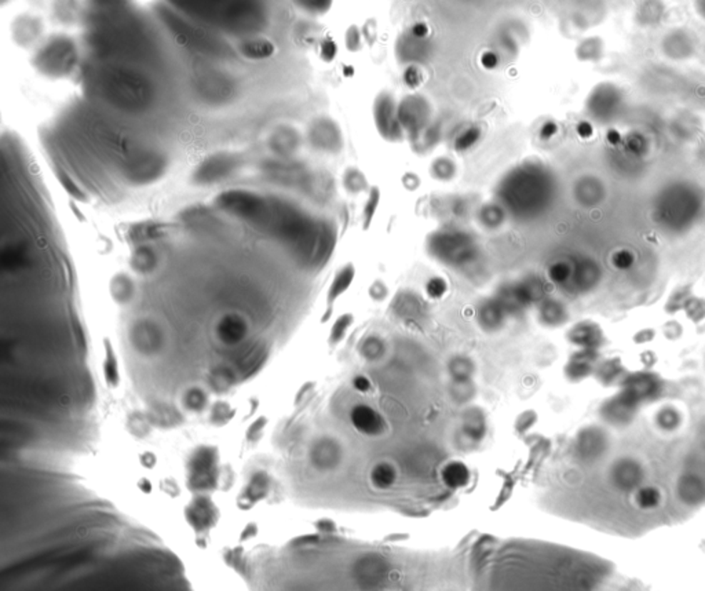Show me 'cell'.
Masks as SVG:
<instances>
[{"mask_svg": "<svg viewBox=\"0 0 705 591\" xmlns=\"http://www.w3.org/2000/svg\"><path fill=\"white\" fill-rule=\"evenodd\" d=\"M1 411L36 422L80 418L96 390L68 251L50 198L1 204Z\"/></svg>", "mask_w": 705, "mask_h": 591, "instance_id": "1", "label": "cell"}, {"mask_svg": "<svg viewBox=\"0 0 705 591\" xmlns=\"http://www.w3.org/2000/svg\"><path fill=\"white\" fill-rule=\"evenodd\" d=\"M188 590L181 561L90 491L54 500L1 542L0 591Z\"/></svg>", "mask_w": 705, "mask_h": 591, "instance_id": "2", "label": "cell"}, {"mask_svg": "<svg viewBox=\"0 0 705 591\" xmlns=\"http://www.w3.org/2000/svg\"><path fill=\"white\" fill-rule=\"evenodd\" d=\"M484 567L490 589L592 590L613 573L602 558L543 543H509Z\"/></svg>", "mask_w": 705, "mask_h": 591, "instance_id": "3", "label": "cell"}, {"mask_svg": "<svg viewBox=\"0 0 705 591\" xmlns=\"http://www.w3.org/2000/svg\"><path fill=\"white\" fill-rule=\"evenodd\" d=\"M555 182L543 166L525 163L504 177L499 185V198L517 217L537 216L552 201Z\"/></svg>", "mask_w": 705, "mask_h": 591, "instance_id": "4", "label": "cell"}, {"mask_svg": "<svg viewBox=\"0 0 705 591\" xmlns=\"http://www.w3.org/2000/svg\"><path fill=\"white\" fill-rule=\"evenodd\" d=\"M700 192L687 183H674L659 197L656 216L668 229L682 231L690 226L700 213Z\"/></svg>", "mask_w": 705, "mask_h": 591, "instance_id": "5", "label": "cell"}, {"mask_svg": "<svg viewBox=\"0 0 705 591\" xmlns=\"http://www.w3.org/2000/svg\"><path fill=\"white\" fill-rule=\"evenodd\" d=\"M397 115L404 131L413 139L429 127L432 111L427 99L415 94L405 97L400 102L397 106Z\"/></svg>", "mask_w": 705, "mask_h": 591, "instance_id": "6", "label": "cell"}, {"mask_svg": "<svg viewBox=\"0 0 705 591\" xmlns=\"http://www.w3.org/2000/svg\"><path fill=\"white\" fill-rule=\"evenodd\" d=\"M623 105V94L613 83H599L588 96V115L598 121H609L619 113Z\"/></svg>", "mask_w": 705, "mask_h": 591, "instance_id": "7", "label": "cell"}, {"mask_svg": "<svg viewBox=\"0 0 705 591\" xmlns=\"http://www.w3.org/2000/svg\"><path fill=\"white\" fill-rule=\"evenodd\" d=\"M373 118L377 131L383 138L392 142L404 139L405 131L398 120L397 105L392 94L382 93L376 97L373 105Z\"/></svg>", "mask_w": 705, "mask_h": 591, "instance_id": "8", "label": "cell"}, {"mask_svg": "<svg viewBox=\"0 0 705 591\" xmlns=\"http://www.w3.org/2000/svg\"><path fill=\"white\" fill-rule=\"evenodd\" d=\"M660 50L668 59L686 61L696 54L697 39L690 31L675 28L663 36L660 41Z\"/></svg>", "mask_w": 705, "mask_h": 591, "instance_id": "9", "label": "cell"}, {"mask_svg": "<svg viewBox=\"0 0 705 591\" xmlns=\"http://www.w3.org/2000/svg\"><path fill=\"white\" fill-rule=\"evenodd\" d=\"M469 238L457 233H437L430 238V251L432 256L448 259V262H457L467 258L474 250Z\"/></svg>", "mask_w": 705, "mask_h": 591, "instance_id": "10", "label": "cell"}, {"mask_svg": "<svg viewBox=\"0 0 705 591\" xmlns=\"http://www.w3.org/2000/svg\"><path fill=\"white\" fill-rule=\"evenodd\" d=\"M429 46L430 44L427 43L426 39H417L416 36L412 35L411 32L404 34L398 38L397 46H395V54H397V59L400 62H404L408 65L417 64V62L427 59V56L430 54Z\"/></svg>", "mask_w": 705, "mask_h": 591, "instance_id": "11", "label": "cell"}, {"mask_svg": "<svg viewBox=\"0 0 705 591\" xmlns=\"http://www.w3.org/2000/svg\"><path fill=\"white\" fill-rule=\"evenodd\" d=\"M574 197L583 207H595L607 197V188L597 177H583L576 182Z\"/></svg>", "mask_w": 705, "mask_h": 591, "instance_id": "12", "label": "cell"}, {"mask_svg": "<svg viewBox=\"0 0 705 591\" xmlns=\"http://www.w3.org/2000/svg\"><path fill=\"white\" fill-rule=\"evenodd\" d=\"M354 428L361 433L376 435L383 432V419L367 405H357L352 411Z\"/></svg>", "mask_w": 705, "mask_h": 591, "instance_id": "13", "label": "cell"}, {"mask_svg": "<svg viewBox=\"0 0 705 591\" xmlns=\"http://www.w3.org/2000/svg\"><path fill=\"white\" fill-rule=\"evenodd\" d=\"M666 14L663 0H641L635 9V21L645 28L657 26Z\"/></svg>", "mask_w": 705, "mask_h": 591, "instance_id": "14", "label": "cell"}, {"mask_svg": "<svg viewBox=\"0 0 705 591\" xmlns=\"http://www.w3.org/2000/svg\"><path fill=\"white\" fill-rule=\"evenodd\" d=\"M605 56V41L599 36H588L576 47V57L583 62H598Z\"/></svg>", "mask_w": 705, "mask_h": 591, "instance_id": "15", "label": "cell"}, {"mask_svg": "<svg viewBox=\"0 0 705 591\" xmlns=\"http://www.w3.org/2000/svg\"><path fill=\"white\" fill-rule=\"evenodd\" d=\"M442 478L450 488H462L469 483L470 472L463 463L453 462L444 469Z\"/></svg>", "mask_w": 705, "mask_h": 591, "instance_id": "16", "label": "cell"}, {"mask_svg": "<svg viewBox=\"0 0 705 591\" xmlns=\"http://www.w3.org/2000/svg\"><path fill=\"white\" fill-rule=\"evenodd\" d=\"M572 275L574 276V280L577 284H580L583 287H589L598 281L601 271L594 261L586 259L577 265L574 273L572 272Z\"/></svg>", "mask_w": 705, "mask_h": 591, "instance_id": "17", "label": "cell"}, {"mask_svg": "<svg viewBox=\"0 0 705 591\" xmlns=\"http://www.w3.org/2000/svg\"><path fill=\"white\" fill-rule=\"evenodd\" d=\"M354 275H355V271H354V266L352 263L346 265L336 276H335V280H333V286L330 288V294H328V303L331 305L333 300L336 298L342 296L352 284V278H354Z\"/></svg>", "mask_w": 705, "mask_h": 591, "instance_id": "18", "label": "cell"}, {"mask_svg": "<svg viewBox=\"0 0 705 591\" xmlns=\"http://www.w3.org/2000/svg\"><path fill=\"white\" fill-rule=\"evenodd\" d=\"M599 336H601V331L598 330V327L594 324H589V323H583V324L576 325V328L572 330V333H570L572 342H574L577 345L594 343L599 339Z\"/></svg>", "mask_w": 705, "mask_h": 591, "instance_id": "19", "label": "cell"}, {"mask_svg": "<svg viewBox=\"0 0 705 591\" xmlns=\"http://www.w3.org/2000/svg\"><path fill=\"white\" fill-rule=\"evenodd\" d=\"M371 480H372V484L376 488L387 490L392 487L394 481H395V472L390 465L382 463L373 469L372 473H371Z\"/></svg>", "mask_w": 705, "mask_h": 591, "instance_id": "20", "label": "cell"}, {"mask_svg": "<svg viewBox=\"0 0 705 591\" xmlns=\"http://www.w3.org/2000/svg\"><path fill=\"white\" fill-rule=\"evenodd\" d=\"M624 146L631 155L644 156L649 151V139L639 131H631L624 139Z\"/></svg>", "mask_w": 705, "mask_h": 591, "instance_id": "21", "label": "cell"}, {"mask_svg": "<svg viewBox=\"0 0 705 591\" xmlns=\"http://www.w3.org/2000/svg\"><path fill=\"white\" fill-rule=\"evenodd\" d=\"M112 291H113V296L120 300L121 303H126L128 302L130 299H133V294H134V286H133V281L128 278L127 276H118L115 281H113V287H112Z\"/></svg>", "mask_w": 705, "mask_h": 591, "instance_id": "22", "label": "cell"}, {"mask_svg": "<svg viewBox=\"0 0 705 591\" xmlns=\"http://www.w3.org/2000/svg\"><path fill=\"white\" fill-rule=\"evenodd\" d=\"M345 186L346 189L355 195V193H360L362 191H365L368 188L367 185V179L362 176V173L357 168H350L346 171L345 174Z\"/></svg>", "mask_w": 705, "mask_h": 591, "instance_id": "23", "label": "cell"}, {"mask_svg": "<svg viewBox=\"0 0 705 591\" xmlns=\"http://www.w3.org/2000/svg\"><path fill=\"white\" fill-rule=\"evenodd\" d=\"M481 219L482 222L488 226V228H496L497 225H500L503 221H504V214H503V210L500 207H497L496 204H490L488 207H485L482 211H481Z\"/></svg>", "mask_w": 705, "mask_h": 591, "instance_id": "24", "label": "cell"}, {"mask_svg": "<svg viewBox=\"0 0 705 591\" xmlns=\"http://www.w3.org/2000/svg\"><path fill=\"white\" fill-rule=\"evenodd\" d=\"M480 136H481L480 128H477V127H470V128H467L466 131H463V133H462V134L456 138V141H455V148H456V151H460V152L467 151L469 148H471V146H472V145H474V143L480 139Z\"/></svg>", "mask_w": 705, "mask_h": 591, "instance_id": "25", "label": "cell"}, {"mask_svg": "<svg viewBox=\"0 0 705 591\" xmlns=\"http://www.w3.org/2000/svg\"><path fill=\"white\" fill-rule=\"evenodd\" d=\"M379 201H380V192H379L377 188H372L371 192H370L368 201L365 204V208H364V229H368V226L371 225L373 216H375V213L377 210Z\"/></svg>", "mask_w": 705, "mask_h": 591, "instance_id": "26", "label": "cell"}, {"mask_svg": "<svg viewBox=\"0 0 705 591\" xmlns=\"http://www.w3.org/2000/svg\"><path fill=\"white\" fill-rule=\"evenodd\" d=\"M402 78H404V81L408 87L417 89L425 81V72L422 71V68L419 65L412 64L405 68Z\"/></svg>", "mask_w": 705, "mask_h": 591, "instance_id": "27", "label": "cell"}, {"mask_svg": "<svg viewBox=\"0 0 705 591\" xmlns=\"http://www.w3.org/2000/svg\"><path fill=\"white\" fill-rule=\"evenodd\" d=\"M432 174L440 179H450L455 174V166L450 158H438L432 164Z\"/></svg>", "mask_w": 705, "mask_h": 591, "instance_id": "28", "label": "cell"}, {"mask_svg": "<svg viewBox=\"0 0 705 591\" xmlns=\"http://www.w3.org/2000/svg\"><path fill=\"white\" fill-rule=\"evenodd\" d=\"M549 275L554 283L562 284L572 276V268L565 262H557L549 268Z\"/></svg>", "mask_w": 705, "mask_h": 591, "instance_id": "29", "label": "cell"}, {"mask_svg": "<svg viewBox=\"0 0 705 591\" xmlns=\"http://www.w3.org/2000/svg\"><path fill=\"white\" fill-rule=\"evenodd\" d=\"M612 262H613L614 268H617L620 271H626L628 268H631L632 263L635 262V256L632 251L626 250V248L619 250L612 256Z\"/></svg>", "mask_w": 705, "mask_h": 591, "instance_id": "30", "label": "cell"}, {"mask_svg": "<svg viewBox=\"0 0 705 591\" xmlns=\"http://www.w3.org/2000/svg\"><path fill=\"white\" fill-rule=\"evenodd\" d=\"M352 315H342L333 325V333H331V343H338L349 328V325L352 324Z\"/></svg>", "mask_w": 705, "mask_h": 591, "instance_id": "31", "label": "cell"}, {"mask_svg": "<svg viewBox=\"0 0 705 591\" xmlns=\"http://www.w3.org/2000/svg\"><path fill=\"white\" fill-rule=\"evenodd\" d=\"M345 41H346V47L355 53L358 50H361V46H362V32L358 29V26L355 25H352L348 32H346V38H345Z\"/></svg>", "mask_w": 705, "mask_h": 591, "instance_id": "32", "label": "cell"}, {"mask_svg": "<svg viewBox=\"0 0 705 591\" xmlns=\"http://www.w3.org/2000/svg\"><path fill=\"white\" fill-rule=\"evenodd\" d=\"M447 290H448L447 281H445L444 278H441V277H434V278H431L430 281L427 283V286H426V291H427V294H429L431 298H435V299H438V298L445 296Z\"/></svg>", "mask_w": 705, "mask_h": 591, "instance_id": "33", "label": "cell"}, {"mask_svg": "<svg viewBox=\"0 0 705 591\" xmlns=\"http://www.w3.org/2000/svg\"><path fill=\"white\" fill-rule=\"evenodd\" d=\"M687 313L693 320H701L705 315V303L701 300H691L687 306Z\"/></svg>", "mask_w": 705, "mask_h": 591, "instance_id": "34", "label": "cell"}, {"mask_svg": "<svg viewBox=\"0 0 705 591\" xmlns=\"http://www.w3.org/2000/svg\"><path fill=\"white\" fill-rule=\"evenodd\" d=\"M338 54V46L333 39H325L321 44V57L325 61H333Z\"/></svg>", "mask_w": 705, "mask_h": 591, "instance_id": "35", "label": "cell"}, {"mask_svg": "<svg viewBox=\"0 0 705 591\" xmlns=\"http://www.w3.org/2000/svg\"><path fill=\"white\" fill-rule=\"evenodd\" d=\"M481 64L487 69H494L499 65V56L492 50H487L481 56Z\"/></svg>", "mask_w": 705, "mask_h": 591, "instance_id": "36", "label": "cell"}, {"mask_svg": "<svg viewBox=\"0 0 705 591\" xmlns=\"http://www.w3.org/2000/svg\"><path fill=\"white\" fill-rule=\"evenodd\" d=\"M411 34L417 39H427L430 35V26L426 22H416L411 28Z\"/></svg>", "mask_w": 705, "mask_h": 591, "instance_id": "37", "label": "cell"}, {"mask_svg": "<svg viewBox=\"0 0 705 591\" xmlns=\"http://www.w3.org/2000/svg\"><path fill=\"white\" fill-rule=\"evenodd\" d=\"M361 32H362V36L367 39V41H368L370 44H372L373 41L376 40V36H377V26H376V22L373 20L367 21Z\"/></svg>", "mask_w": 705, "mask_h": 591, "instance_id": "38", "label": "cell"}, {"mask_svg": "<svg viewBox=\"0 0 705 591\" xmlns=\"http://www.w3.org/2000/svg\"><path fill=\"white\" fill-rule=\"evenodd\" d=\"M558 133V124L555 121H546L540 128V137L551 139Z\"/></svg>", "mask_w": 705, "mask_h": 591, "instance_id": "39", "label": "cell"}, {"mask_svg": "<svg viewBox=\"0 0 705 591\" xmlns=\"http://www.w3.org/2000/svg\"><path fill=\"white\" fill-rule=\"evenodd\" d=\"M577 134L579 137H582L583 139L591 138L594 136V126L587 121V120H583L577 124Z\"/></svg>", "mask_w": 705, "mask_h": 591, "instance_id": "40", "label": "cell"}, {"mask_svg": "<svg viewBox=\"0 0 705 591\" xmlns=\"http://www.w3.org/2000/svg\"><path fill=\"white\" fill-rule=\"evenodd\" d=\"M352 385H354V388L358 392H368L371 389V382L365 376H357V378H354Z\"/></svg>", "mask_w": 705, "mask_h": 591, "instance_id": "41", "label": "cell"}, {"mask_svg": "<svg viewBox=\"0 0 705 591\" xmlns=\"http://www.w3.org/2000/svg\"><path fill=\"white\" fill-rule=\"evenodd\" d=\"M607 141L610 145L614 146V145H619L622 142V136H620V133L617 130L610 128L607 133Z\"/></svg>", "mask_w": 705, "mask_h": 591, "instance_id": "42", "label": "cell"}, {"mask_svg": "<svg viewBox=\"0 0 705 591\" xmlns=\"http://www.w3.org/2000/svg\"><path fill=\"white\" fill-rule=\"evenodd\" d=\"M694 10L705 21V0H694Z\"/></svg>", "mask_w": 705, "mask_h": 591, "instance_id": "43", "label": "cell"}, {"mask_svg": "<svg viewBox=\"0 0 705 591\" xmlns=\"http://www.w3.org/2000/svg\"><path fill=\"white\" fill-rule=\"evenodd\" d=\"M653 335H654V333H653V331H645V333H641V335H638L642 336V338H636V340H639V342H645V340L651 339Z\"/></svg>", "mask_w": 705, "mask_h": 591, "instance_id": "44", "label": "cell"}, {"mask_svg": "<svg viewBox=\"0 0 705 591\" xmlns=\"http://www.w3.org/2000/svg\"><path fill=\"white\" fill-rule=\"evenodd\" d=\"M704 59H705V47H704Z\"/></svg>", "mask_w": 705, "mask_h": 591, "instance_id": "45", "label": "cell"}]
</instances>
